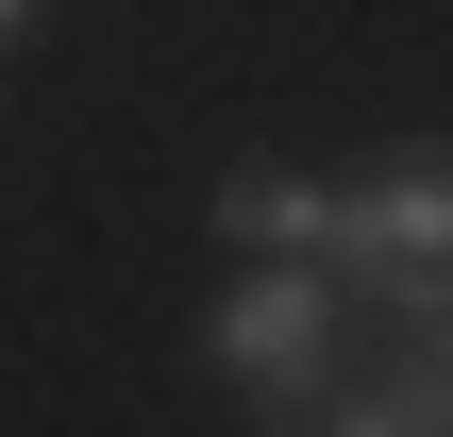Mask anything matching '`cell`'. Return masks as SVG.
<instances>
[{"label":"cell","instance_id":"cell-1","mask_svg":"<svg viewBox=\"0 0 453 437\" xmlns=\"http://www.w3.org/2000/svg\"><path fill=\"white\" fill-rule=\"evenodd\" d=\"M319 269L353 286V320H437L453 303V152L403 135L387 168H353L319 202Z\"/></svg>","mask_w":453,"mask_h":437},{"label":"cell","instance_id":"cell-2","mask_svg":"<svg viewBox=\"0 0 453 437\" xmlns=\"http://www.w3.org/2000/svg\"><path fill=\"white\" fill-rule=\"evenodd\" d=\"M353 337H370V320H353V286H336V269H235V286L202 303V337H185V354H202L252 421H319V387L353 371Z\"/></svg>","mask_w":453,"mask_h":437},{"label":"cell","instance_id":"cell-4","mask_svg":"<svg viewBox=\"0 0 453 437\" xmlns=\"http://www.w3.org/2000/svg\"><path fill=\"white\" fill-rule=\"evenodd\" d=\"M319 202H336L319 168H219V202H202V219H219L252 269H319Z\"/></svg>","mask_w":453,"mask_h":437},{"label":"cell","instance_id":"cell-5","mask_svg":"<svg viewBox=\"0 0 453 437\" xmlns=\"http://www.w3.org/2000/svg\"><path fill=\"white\" fill-rule=\"evenodd\" d=\"M17 34H34V0H0V51H17Z\"/></svg>","mask_w":453,"mask_h":437},{"label":"cell","instance_id":"cell-3","mask_svg":"<svg viewBox=\"0 0 453 437\" xmlns=\"http://www.w3.org/2000/svg\"><path fill=\"white\" fill-rule=\"evenodd\" d=\"M303 437H453V387L420 371V354H387V337H353V371L319 387V421Z\"/></svg>","mask_w":453,"mask_h":437}]
</instances>
